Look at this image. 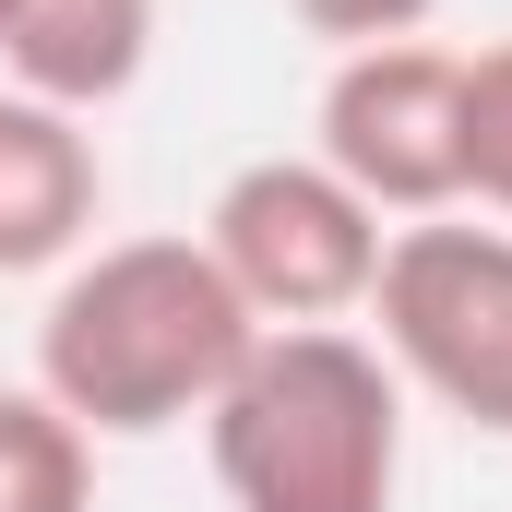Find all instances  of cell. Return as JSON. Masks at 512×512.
<instances>
[{"label": "cell", "instance_id": "52a82bcc", "mask_svg": "<svg viewBox=\"0 0 512 512\" xmlns=\"http://www.w3.org/2000/svg\"><path fill=\"white\" fill-rule=\"evenodd\" d=\"M143 60H155V0H12V24H0V84L48 96L72 120L120 108Z\"/></svg>", "mask_w": 512, "mask_h": 512}, {"label": "cell", "instance_id": "9c48e42d", "mask_svg": "<svg viewBox=\"0 0 512 512\" xmlns=\"http://www.w3.org/2000/svg\"><path fill=\"white\" fill-rule=\"evenodd\" d=\"M465 203L512 215V48L465 60Z\"/></svg>", "mask_w": 512, "mask_h": 512}, {"label": "cell", "instance_id": "30bf717a", "mask_svg": "<svg viewBox=\"0 0 512 512\" xmlns=\"http://www.w3.org/2000/svg\"><path fill=\"white\" fill-rule=\"evenodd\" d=\"M286 12H298V24H310V36H322L334 60H346V48H393V36H429V12H441V0H286Z\"/></svg>", "mask_w": 512, "mask_h": 512}, {"label": "cell", "instance_id": "6da1fadb", "mask_svg": "<svg viewBox=\"0 0 512 512\" xmlns=\"http://www.w3.org/2000/svg\"><path fill=\"white\" fill-rule=\"evenodd\" d=\"M262 346L251 298L215 274L203 239H96L60 262L48 322H36V393L84 441H155L179 417H215Z\"/></svg>", "mask_w": 512, "mask_h": 512}, {"label": "cell", "instance_id": "3957f363", "mask_svg": "<svg viewBox=\"0 0 512 512\" xmlns=\"http://www.w3.org/2000/svg\"><path fill=\"white\" fill-rule=\"evenodd\" d=\"M370 322H382L370 346L393 358L405 393L512 441V227H477V215L393 227L382 274H370Z\"/></svg>", "mask_w": 512, "mask_h": 512}, {"label": "cell", "instance_id": "5b68a950", "mask_svg": "<svg viewBox=\"0 0 512 512\" xmlns=\"http://www.w3.org/2000/svg\"><path fill=\"white\" fill-rule=\"evenodd\" d=\"M310 131H322L310 155H322L370 215H393V227L465 215V60H453V48H429V36L346 48Z\"/></svg>", "mask_w": 512, "mask_h": 512}, {"label": "cell", "instance_id": "8fae6325", "mask_svg": "<svg viewBox=\"0 0 512 512\" xmlns=\"http://www.w3.org/2000/svg\"><path fill=\"white\" fill-rule=\"evenodd\" d=\"M0 24H12V0H0Z\"/></svg>", "mask_w": 512, "mask_h": 512}, {"label": "cell", "instance_id": "7a4b0ae2", "mask_svg": "<svg viewBox=\"0 0 512 512\" xmlns=\"http://www.w3.org/2000/svg\"><path fill=\"white\" fill-rule=\"evenodd\" d=\"M227 512H393L405 489V382L370 334L286 322L239 358L203 417Z\"/></svg>", "mask_w": 512, "mask_h": 512}, {"label": "cell", "instance_id": "8992f818", "mask_svg": "<svg viewBox=\"0 0 512 512\" xmlns=\"http://www.w3.org/2000/svg\"><path fill=\"white\" fill-rule=\"evenodd\" d=\"M96 203H108L96 131L0 84V274H60L72 251H96Z\"/></svg>", "mask_w": 512, "mask_h": 512}, {"label": "cell", "instance_id": "ba28073f", "mask_svg": "<svg viewBox=\"0 0 512 512\" xmlns=\"http://www.w3.org/2000/svg\"><path fill=\"white\" fill-rule=\"evenodd\" d=\"M0 512H96V441L36 382H0Z\"/></svg>", "mask_w": 512, "mask_h": 512}, {"label": "cell", "instance_id": "277c9868", "mask_svg": "<svg viewBox=\"0 0 512 512\" xmlns=\"http://www.w3.org/2000/svg\"><path fill=\"white\" fill-rule=\"evenodd\" d=\"M191 239L215 251V274H227L239 298H251L262 334H286V322H346V310H370V274H382L393 227L322 167V155H251Z\"/></svg>", "mask_w": 512, "mask_h": 512}]
</instances>
